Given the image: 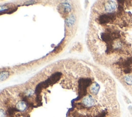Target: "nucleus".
<instances>
[{
  "mask_svg": "<svg viewBox=\"0 0 132 117\" xmlns=\"http://www.w3.org/2000/svg\"><path fill=\"white\" fill-rule=\"evenodd\" d=\"M8 73L7 72H2L1 74V80L3 81V80H6L8 77Z\"/></svg>",
  "mask_w": 132,
  "mask_h": 117,
  "instance_id": "obj_10",
  "label": "nucleus"
},
{
  "mask_svg": "<svg viewBox=\"0 0 132 117\" xmlns=\"http://www.w3.org/2000/svg\"><path fill=\"white\" fill-rule=\"evenodd\" d=\"M124 72L125 73H130L131 72V69L130 68H126V69H124Z\"/></svg>",
  "mask_w": 132,
  "mask_h": 117,
  "instance_id": "obj_13",
  "label": "nucleus"
},
{
  "mask_svg": "<svg viewBox=\"0 0 132 117\" xmlns=\"http://www.w3.org/2000/svg\"><path fill=\"white\" fill-rule=\"evenodd\" d=\"M124 80L125 82L128 85H132V75H127L124 77Z\"/></svg>",
  "mask_w": 132,
  "mask_h": 117,
  "instance_id": "obj_8",
  "label": "nucleus"
},
{
  "mask_svg": "<svg viewBox=\"0 0 132 117\" xmlns=\"http://www.w3.org/2000/svg\"><path fill=\"white\" fill-rule=\"evenodd\" d=\"M119 65L121 66L122 68H123L124 69L130 68L131 65L132 64V57L128 58L127 60H125L123 61L120 62V63H119Z\"/></svg>",
  "mask_w": 132,
  "mask_h": 117,
  "instance_id": "obj_4",
  "label": "nucleus"
},
{
  "mask_svg": "<svg viewBox=\"0 0 132 117\" xmlns=\"http://www.w3.org/2000/svg\"><path fill=\"white\" fill-rule=\"evenodd\" d=\"M74 22V18L73 16H71L68 19H67L66 21L67 24L68 26H69V27L71 26L73 24Z\"/></svg>",
  "mask_w": 132,
  "mask_h": 117,
  "instance_id": "obj_9",
  "label": "nucleus"
},
{
  "mask_svg": "<svg viewBox=\"0 0 132 117\" xmlns=\"http://www.w3.org/2000/svg\"><path fill=\"white\" fill-rule=\"evenodd\" d=\"M27 105L26 103L24 101H20L18 102L16 106L17 109L20 112H23L27 108Z\"/></svg>",
  "mask_w": 132,
  "mask_h": 117,
  "instance_id": "obj_5",
  "label": "nucleus"
},
{
  "mask_svg": "<svg viewBox=\"0 0 132 117\" xmlns=\"http://www.w3.org/2000/svg\"><path fill=\"white\" fill-rule=\"evenodd\" d=\"M83 105L87 107H90L92 106L95 104V100L90 96H88L83 100Z\"/></svg>",
  "mask_w": 132,
  "mask_h": 117,
  "instance_id": "obj_3",
  "label": "nucleus"
},
{
  "mask_svg": "<svg viewBox=\"0 0 132 117\" xmlns=\"http://www.w3.org/2000/svg\"><path fill=\"white\" fill-rule=\"evenodd\" d=\"M104 8L106 12L111 14L113 12L116 8V3L114 1H108L106 3Z\"/></svg>",
  "mask_w": 132,
  "mask_h": 117,
  "instance_id": "obj_2",
  "label": "nucleus"
},
{
  "mask_svg": "<svg viewBox=\"0 0 132 117\" xmlns=\"http://www.w3.org/2000/svg\"><path fill=\"white\" fill-rule=\"evenodd\" d=\"M25 94L27 96H31L34 94V91L32 89H28L25 92Z\"/></svg>",
  "mask_w": 132,
  "mask_h": 117,
  "instance_id": "obj_11",
  "label": "nucleus"
},
{
  "mask_svg": "<svg viewBox=\"0 0 132 117\" xmlns=\"http://www.w3.org/2000/svg\"><path fill=\"white\" fill-rule=\"evenodd\" d=\"M116 18V15L114 13L108 15L104 14L99 16V21L100 24H106L113 21Z\"/></svg>",
  "mask_w": 132,
  "mask_h": 117,
  "instance_id": "obj_1",
  "label": "nucleus"
},
{
  "mask_svg": "<svg viewBox=\"0 0 132 117\" xmlns=\"http://www.w3.org/2000/svg\"><path fill=\"white\" fill-rule=\"evenodd\" d=\"M100 85L97 83H95L93 84L90 87V91L93 94H97L100 90Z\"/></svg>",
  "mask_w": 132,
  "mask_h": 117,
  "instance_id": "obj_6",
  "label": "nucleus"
},
{
  "mask_svg": "<svg viewBox=\"0 0 132 117\" xmlns=\"http://www.w3.org/2000/svg\"><path fill=\"white\" fill-rule=\"evenodd\" d=\"M0 117H6L5 112L2 109H1V112H0Z\"/></svg>",
  "mask_w": 132,
  "mask_h": 117,
  "instance_id": "obj_12",
  "label": "nucleus"
},
{
  "mask_svg": "<svg viewBox=\"0 0 132 117\" xmlns=\"http://www.w3.org/2000/svg\"><path fill=\"white\" fill-rule=\"evenodd\" d=\"M63 12H68L71 10V6L68 3H63L62 4Z\"/></svg>",
  "mask_w": 132,
  "mask_h": 117,
  "instance_id": "obj_7",
  "label": "nucleus"
}]
</instances>
